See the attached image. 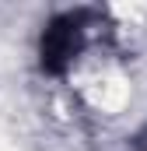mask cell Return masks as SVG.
<instances>
[{"instance_id": "obj_1", "label": "cell", "mask_w": 147, "mask_h": 151, "mask_svg": "<svg viewBox=\"0 0 147 151\" xmlns=\"http://www.w3.org/2000/svg\"><path fill=\"white\" fill-rule=\"evenodd\" d=\"M84 42V14H60L46 25L42 32V46H39V56H42V70L46 74H63L67 63L77 56Z\"/></svg>"}]
</instances>
